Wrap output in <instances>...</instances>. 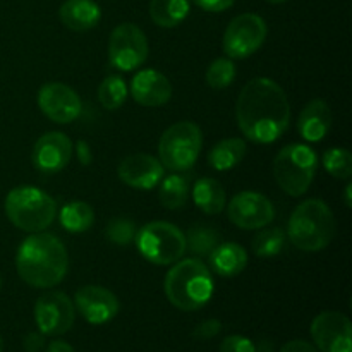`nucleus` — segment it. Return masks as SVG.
I'll return each instance as SVG.
<instances>
[{
  "label": "nucleus",
  "mask_w": 352,
  "mask_h": 352,
  "mask_svg": "<svg viewBox=\"0 0 352 352\" xmlns=\"http://www.w3.org/2000/svg\"><path fill=\"white\" fill-rule=\"evenodd\" d=\"M26 352H40L45 347V336L41 332H30L23 339Z\"/></svg>",
  "instance_id": "36"
},
{
  "label": "nucleus",
  "mask_w": 352,
  "mask_h": 352,
  "mask_svg": "<svg viewBox=\"0 0 352 352\" xmlns=\"http://www.w3.org/2000/svg\"><path fill=\"white\" fill-rule=\"evenodd\" d=\"M138 251L155 265H174L186 253V234L168 222H150L136 232Z\"/></svg>",
  "instance_id": "7"
},
{
  "label": "nucleus",
  "mask_w": 352,
  "mask_h": 352,
  "mask_svg": "<svg viewBox=\"0 0 352 352\" xmlns=\"http://www.w3.org/2000/svg\"><path fill=\"white\" fill-rule=\"evenodd\" d=\"M318 157L306 144H287L274 162V175L280 189L289 196H302L315 179Z\"/></svg>",
  "instance_id": "6"
},
{
  "label": "nucleus",
  "mask_w": 352,
  "mask_h": 352,
  "mask_svg": "<svg viewBox=\"0 0 352 352\" xmlns=\"http://www.w3.org/2000/svg\"><path fill=\"white\" fill-rule=\"evenodd\" d=\"M72 141L64 133H47L34 143L33 148V165L41 174H57L64 170L72 158Z\"/></svg>",
  "instance_id": "16"
},
{
  "label": "nucleus",
  "mask_w": 352,
  "mask_h": 352,
  "mask_svg": "<svg viewBox=\"0 0 352 352\" xmlns=\"http://www.w3.org/2000/svg\"><path fill=\"white\" fill-rule=\"evenodd\" d=\"M336 236V219L322 199H306L296 206L287 223V237L298 250L322 251Z\"/></svg>",
  "instance_id": "4"
},
{
  "label": "nucleus",
  "mask_w": 352,
  "mask_h": 352,
  "mask_svg": "<svg viewBox=\"0 0 352 352\" xmlns=\"http://www.w3.org/2000/svg\"><path fill=\"white\" fill-rule=\"evenodd\" d=\"M0 352H3V340H2V337H0Z\"/></svg>",
  "instance_id": "43"
},
{
  "label": "nucleus",
  "mask_w": 352,
  "mask_h": 352,
  "mask_svg": "<svg viewBox=\"0 0 352 352\" xmlns=\"http://www.w3.org/2000/svg\"><path fill=\"white\" fill-rule=\"evenodd\" d=\"M34 320L43 336H62L74 325L76 306L64 292H48L34 305Z\"/></svg>",
  "instance_id": "11"
},
{
  "label": "nucleus",
  "mask_w": 352,
  "mask_h": 352,
  "mask_svg": "<svg viewBox=\"0 0 352 352\" xmlns=\"http://www.w3.org/2000/svg\"><path fill=\"white\" fill-rule=\"evenodd\" d=\"M287 234L280 227L274 229H265L254 236L253 239V253L258 258H274L284 250Z\"/></svg>",
  "instance_id": "28"
},
{
  "label": "nucleus",
  "mask_w": 352,
  "mask_h": 352,
  "mask_svg": "<svg viewBox=\"0 0 352 352\" xmlns=\"http://www.w3.org/2000/svg\"><path fill=\"white\" fill-rule=\"evenodd\" d=\"M38 107L50 120L69 124L81 113V98L78 93L62 82H47L38 91Z\"/></svg>",
  "instance_id": "14"
},
{
  "label": "nucleus",
  "mask_w": 352,
  "mask_h": 352,
  "mask_svg": "<svg viewBox=\"0 0 352 352\" xmlns=\"http://www.w3.org/2000/svg\"><path fill=\"white\" fill-rule=\"evenodd\" d=\"M148 58V40L133 23H122L112 31L109 40V60L116 69L129 72Z\"/></svg>",
  "instance_id": "9"
},
{
  "label": "nucleus",
  "mask_w": 352,
  "mask_h": 352,
  "mask_svg": "<svg viewBox=\"0 0 352 352\" xmlns=\"http://www.w3.org/2000/svg\"><path fill=\"white\" fill-rule=\"evenodd\" d=\"M227 215L239 229L256 230L267 227L275 219V208L267 196L254 191H243L230 199Z\"/></svg>",
  "instance_id": "12"
},
{
  "label": "nucleus",
  "mask_w": 352,
  "mask_h": 352,
  "mask_svg": "<svg viewBox=\"0 0 352 352\" xmlns=\"http://www.w3.org/2000/svg\"><path fill=\"white\" fill-rule=\"evenodd\" d=\"M220 352H256V346L248 337L229 336L220 344Z\"/></svg>",
  "instance_id": "33"
},
{
  "label": "nucleus",
  "mask_w": 352,
  "mask_h": 352,
  "mask_svg": "<svg viewBox=\"0 0 352 352\" xmlns=\"http://www.w3.org/2000/svg\"><path fill=\"white\" fill-rule=\"evenodd\" d=\"M201 129L195 122L182 120L162 134L158 141L160 164L172 172L189 170L196 164L201 151Z\"/></svg>",
  "instance_id": "8"
},
{
  "label": "nucleus",
  "mask_w": 352,
  "mask_h": 352,
  "mask_svg": "<svg viewBox=\"0 0 352 352\" xmlns=\"http://www.w3.org/2000/svg\"><path fill=\"white\" fill-rule=\"evenodd\" d=\"M344 203H346L347 208H351L352 206V184L346 186V191H344Z\"/></svg>",
  "instance_id": "40"
},
{
  "label": "nucleus",
  "mask_w": 352,
  "mask_h": 352,
  "mask_svg": "<svg viewBox=\"0 0 352 352\" xmlns=\"http://www.w3.org/2000/svg\"><path fill=\"white\" fill-rule=\"evenodd\" d=\"M62 24L72 31H89L102 19V10L93 0H65L58 9Z\"/></svg>",
  "instance_id": "20"
},
{
  "label": "nucleus",
  "mask_w": 352,
  "mask_h": 352,
  "mask_svg": "<svg viewBox=\"0 0 352 352\" xmlns=\"http://www.w3.org/2000/svg\"><path fill=\"white\" fill-rule=\"evenodd\" d=\"M309 330L320 352H352L351 320L342 313H320Z\"/></svg>",
  "instance_id": "13"
},
{
  "label": "nucleus",
  "mask_w": 352,
  "mask_h": 352,
  "mask_svg": "<svg viewBox=\"0 0 352 352\" xmlns=\"http://www.w3.org/2000/svg\"><path fill=\"white\" fill-rule=\"evenodd\" d=\"M246 155V143L239 138L222 140L210 150L208 164L215 170H230L236 167Z\"/></svg>",
  "instance_id": "23"
},
{
  "label": "nucleus",
  "mask_w": 352,
  "mask_h": 352,
  "mask_svg": "<svg viewBox=\"0 0 352 352\" xmlns=\"http://www.w3.org/2000/svg\"><path fill=\"white\" fill-rule=\"evenodd\" d=\"M189 177L181 174L167 175L160 181L158 198L160 203L168 210H179L188 203L189 198Z\"/></svg>",
  "instance_id": "26"
},
{
  "label": "nucleus",
  "mask_w": 352,
  "mask_h": 352,
  "mask_svg": "<svg viewBox=\"0 0 352 352\" xmlns=\"http://www.w3.org/2000/svg\"><path fill=\"white\" fill-rule=\"evenodd\" d=\"M117 174L124 184L141 191H150L157 188L164 179V165L151 155L136 153L120 162Z\"/></svg>",
  "instance_id": "17"
},
{
  "label": "nucleus",
  "mask_w": 352,
  "mask_h": 352,
  "mask_svg": "<svg viewBox=\"0 0 352 352\" xmlns=\"http://www.w3.org/2000/svg\"><path fill=\"white\" fill-rule=\"evenodd\" d=\"M131 95L143 107H160L170 100L172 85L167 76L155 69L140 71L131 81Z\"/></svg>",
  "instance_id": "18"
},
{
  "label": "nucleus",
  "mask_w": 352,
  "mask_h": 352,
  "mask_svg": "<svg viewBox=\"0 0 352 352\" xmlns=\"http://www.w3.org/2000/svg\"><path fill=\"white\" fill-rule=\"evenodd\" d=\"M0 285H2V277H0Z\"/></svg>",
  "instance_id": "44"
},
{
  "label": "nucleus",
  "mask_w": 352,
  "mask_h": 352,
  "mask_svg": "<svg viewBox=\"0 0 352 352\" xmlns=\"http://www.w3.org/2000/svg\"><path fill=\"white\" fill-rule=\"evenodd\" d=\"M60 226L71 234L86 232L95 222V212L86 201H69L58 213Z\"/></svg>",
  "instance_id": "25"
},
{
  "label": "nucleus",
  "mask_w": 352,
  "mask_h": 352,
  "mask_svg": "<svg viewBox=\"0 0 352 352\" xmlns=\"http://www.w3.org/2000/svg\"><path fill=\"white\" fill-rule=\"evenodd\" d=\"M76 151H78V158L82 165H89L93 160L91 148L86 141H78V146H76Z\"/></svg>",
  "instance_id": "38"
},
{
  "label": "nucleus",
  "mask_w": 352,
  "mask_h": 352,
  "mask_svg": "<svg viewBox=\"0 0 352 352\" xmlns=\"http://www.w3.org/2000/svg\"><path fill=\"white\" fill-rule=\"evenodd\" d=\"M332 127V112L323 100H313L302 109L298 119V131L302 140L318 143Z\"/></svg>",
  "instance_id": "19"
},
{
  "label": "nucleus",
  "mask_w": 352,
  "mask_h": 352,
  "mask_svg": "<svg viewBox=\"0 0 352 352\" xmlns=\"http://www.w3.org/2000/svg\"><path fill=\"white\" fill-rule=\"evenodd\" d=\"M105 234L110 243L117 244V246H127L136 237V226L133 220L126 219V217H117V219L110 220Z\"/></svg>",
  "instance_id": "32"
},
{
  "label": "nucleus",
  "mask_w": 352,
  "mask_h": 352,
  "mask_svg": "<svg viewBox=\"0 0 352 352\" xmlns=\"http://www.w3.org/2000/svg\"><path fill=\"white\" fill-rule=\"evenodd\" d=\"M220 330H222V323L219 320H206L192 330V337L196 340H210L219 336Z\"/></svg>",
  "instance_id": "34"
},
{
  "label": "nucleus",
  "mask_w": 352,
  "mask_h": 352,
  "mask_svg": "<svg viewBox=\"0 0 352 352\" xmlns=\"http://www.w3.org/2000/svg\"><path fill=\"white\" fill-rule=\"evenodd\" d=\"M280 352H318V349L306 340H291L282 347Z\"/></svg>",
  "instance_id": "37"
},
{
  "label": "nucleus",
  "mask_w": 352,
  "mask_h": 352,
  "mask_svg": "<svg viewBox=\"0 0 352 352\" xmlns=\"http://www.w3.org/2000/svg\"><path fill=\"white\" fill-rule=\"evenodd\" d=\"M267 2H270V3H284L285 0H267Z\"/></svg>",
  "instance_id": "42"
},
{
  "label": "nucleus",
  "mask_w": 352,
  "mask_h": 352,
  "mask_svg": "<svg viewBox=\"0 0 352 352\" xmlns=\"http://www.w3.org/2000/svg\"><path fill=\"white\" fill-rule=\"evenodd\" d=\"M192 199L195 205L206 215H217L226 208L227 195L223 186L212 177L198 179L192 188Z\"/></svg>",
  "instance_id": "22"
},
{
  "label": "nucleus",
  "mask_w": 352,
  "mask_h": 352,
  "mask_svg": "<svg viewBox=\"0 0 352 352\" xmlns=\"http://www.w3.org/2000/svg\"><path fill=\"white\" fill-rule=\"evenodd\" d=\"M215 285L210 268L201 260H179L165 277V296L181 311H196L212 299Z\"/></svg>",
  "instance_id": "3"
},
{
  "label": "nucleus",
  "mask_w": 352,
  "mask_h": 352,
  "mask_svg": "<svg viewBox=\"0 0 352 352\" xmlns=\"http://www.w3.org/2000/svg\"><path fill=\"white\" fill-rule=\"evenodd\" d=\"M323 167L332 177L349 181L352 175V155L346 148H330L323 155Z\"/></svg>",
  "instance_id": "30"
},
{
  "label": "nucleus",
  "mask_w": 352,
  "mask_h": 352,
  "mask_svg": "<svg viewBox=\"0 0 352 352\" xmlns=\"http://www.w3.org/2000/svg\"><path fill=\"white\" fill-rule=\"evenodd\" d=\"M267 38V23L258 14L234 17L223 34V52L230 58H248L260 50Z\"/></svg>",
  "instance_id": "10"
},
{
  "label": "nucleus",
  "mask_w": 352,
  "mask_h": 352,
  "mask_svg": "<svg viewBox=\"0 0 352 352\" xmlns=\"http://www.w3.org/2000/svg\"><path fill=\"white\" fill-rule=\"evenodd\" d=\"M67 250L54 234L34 232L17 250V274L31 287L48 289L60 284L67 274Z\"/></svg>",
  "instance_id": "2"
},
{
  "label": "nucleus",
  "mask_w": 352,
  "mask_h": 352,
  "mask_svg": "<svg viewBox=\"0 0 352 352\" xmlns=\"http://www.w3.org/2000/svg\"><path fill=\"white\" fill-rule=\"evenodd\" d=\"M236 116L239 129L248 140L270 144L287 131L291 105L277 82L268 78H254L237 98Z\"/></svg>",
  "instance_id": "1"
},
{
  "label": "nucleus",
  "mask_w": 352,
  "mask_h": 352,
  "mask_svg": "<svg viewBox=\"0 0 352 352\" xmlns=\"http://www.w3.org/2000/svg\"><path fill=\"white\" fill-rule=\"evenodd\" d=\"M220 243H222V237L217 232V229L210 226L191 227L186 236V250H189L196 256H208Z\"/></svg>",
  "instance_id": "27"
},
{
  "label": "nucleus",
  "mask_w": 352,
  "mask_h": 352,
  "mask_svg": "<svg viewBox=\"0 0 352 352\" xmlns=\"http://www.w3.org/2000/svg\"><path fill=\"white\" fill-rule=\"evenodd\" d=\"M192 2L206 12H223L232 7L236 0H192Z\"/></svg>",
  "instance_id": "35"
},
{
  "label": "nucleus",
  "mask_w": 352,
  "mask_h": 352,
  "mask_svg": "<svg viewBox=\"0 0 352 352\" xmlns=\"http://www.w3.org/2000/svg\"><path fill=\"white\" fill-rule=\"evenodd\" d=\"M47 352H76V351L71 344L64 342V340H54V342H50V346L47 347Z\"/></svg>",
  "instance_id": "39"
},
{
  "label": "nucleus",
  "mask_w": 352,
  "mask_h": 352,
  "mask_svg": "<svg viewBox=\"0 0 352 352\" xmlns=\"http://www.w3.org/2000/svg\"><path fill=\"white\" fill-rule=\"evenodd\" d=\"M74 306L79 315L91 325H103L117 316L120 302L113 292L100 285H85L74 294Z\"/></svg>",
  "instance_id": "15"
},
{
  "label": "nucleus",
  "mask_w": 352,
  "mask_h": 352,
  "mask_svg": "<svg viewBox=\"0 0 352 352\" xmlns=\"http://www.w3.org/2000/svg\"><path fill=\"white\" fill-rule=\"evenodd\" d=\"M256 352H272V346L263 340V342H260L256 346Z\"/></svg>",
  "instance_id": "41"
},
{
  "label": "nucleus",
  "mask_w": 352,
  "mask_h": 352,
  "mask_svg": "<svg viewBox=\"0 0 352 352\" xmlns=\"http://www.w3.org/2000/svg\"><path fill=\"white\" fill-rule=\"evenodd\" d=\"M189 0H151L150 16L157 26L175 28L189 16Z\"/></svg>",
  "instance_id": "24"
},
{
  "label": "nucleus",
  "mask_w": 352,
  "mask_h": 352,
  "mask_svg": "<svg viewBox=\"0 0 352 352\" xmlns=\"http://www.w3.org/2000/svg\"><path fill=\"white\" fill-rule=\"evenodd\" d=\"M127 85L120 76H109L98 88V100L107 110H117L127 98Z\"/></svg>",
  "instance_id": "29"
},
{
  "label": "nucleus",
  "mask_w": 352,
  "mask_h": 352,
  "mask_svg": "<svg viewBox=\"0 0 352 352\" xmlns=\"http://www.w3.org/2000/svg\"><path fill=\"white\" fill-rule=\"evenodd\" d=\"M6 215L24 232H41L54 222L57 203L34 186H19L7 195Z\"/></svg>",
  "instance_id": "5"
},
{
  "label": "nucleus",
  "mask_w": 352,
  "mask_h": 352,
  "mask_svg": "<svg viewBox=\"0 0 352 352\" xmlns=\"http://www.w3.org/2000/svg\"><path fill=\"white\" fill-rule=\"evenodd\" d=\"M210 268L220 277H236L246 268L248 253L237 243H220L208 254Z\"/></svg>",
  "instance_id": "21"
},
{
  "label": "nucleus",
  "mask_w": 352,
  "mask_h": 352,
  "mask_svg": "<svg viewBox=\"0 0 352 352\" xmlns=\"http://www.w3.org/2000/svg\"><path fill=\"white\" fill-rule=\"evenodd\" d=\"M236 79V65L230 58H217L208 65L206 71V82L213 89H223L232 85Z\"/></svg>",
  "instance_id": "31"
}]
</instances>
